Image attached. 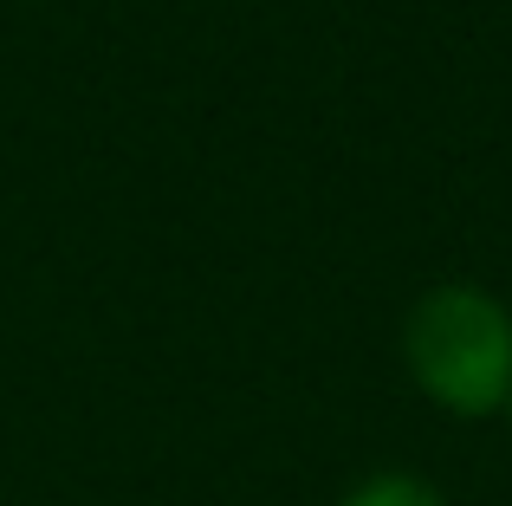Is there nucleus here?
I'll return each instance as SVG.
<instances>
[{"label": "nucleus", "instance_id": "1", "mask_svg": "<svg viewBox=\"0 0 512 506\" xmlns=\"http://www.w3.org/2000/svg\"><path fill=\"white\" fill-rule=\"evenodd\" d=\"M402 364L448 416H500L512 403V312L487 286H428L402 318Z\"/></svg>", "mask_w": 512, "mask_h": 506}, {"label": "nucleus", "instance_id": "3", "mask_svg": "<svg viewBox=\"0 0 512 506\" xmlns=\"http://www.w3.org/2000/svg\"><path fill=\"white\" fill-rule=\"evenodd\" d=\"M506 416H512V403H506Z\"/></svg>", "mask_w": 512, "mask_h": 506}, {"label": "nucleus", "instance_id": "2", "mask_svg": "<svg viewBox=\"0 0 512 506\" xmlns=\"http://www.w3.org/2000/svg\"><path fill=\"white\" fill-rule=\"evenodd\" d=\"M338 506H448V500H441V487H428L422 474H370V481H357Z\"/></svg>", "mask_w": 512, "mask_h": 506}]
</instances>
